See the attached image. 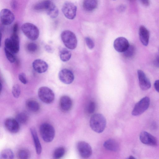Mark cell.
<instances>
[{
  "mask_svg": "<svg viewBox=\"0 0 159 159\" xmlns=\"http://www.w3.org/2000/svg\"><path fill=\"white\" fill-rule=\"evenodd\" d=\"M72 106V102L69 96L64 95L62 96L59 100V106L61 109L64 111H70Z\"/></svg>",
  "mask_w": 159,
  "mask_h": 159,
  "instance_id": "obj_17",
  "label": "cell"
},
{
  "mask_svg": "<svg viewBox=\"0 0 159 159\" xmlns=\"http://www.w3.org/2000/svg\"><path fill=\"white\" fill-rule=\"evenodd\" d=\"M32 65L34 70L39 73L45 72L48 68V64L44 61L40 59L34 60L32 63Z\"/></svg>",
  "mask_w": 159,
  "mask_h": 159,
  "instance_id": "obj_16",
  "label": "cell"
},
{
  "mask_svg": "<svg viewBox=\"0 0 159 159\" xmlns=\"http://www.w3.org/2000/svg\"><path fill=\"white\" fill-rule=\"evenodd\" d=\"M52 3L50 0H43L36 3L34 6L33 8L37 11H46Z\"/></svg>",
  "mask_w": 159,
  "mask_h": 159,
  "instance_id": "obj_21",
  "label": "cell"
},
{
  "mask_svg": "<svg viewBox=\"0 0 159 159\" xmlns=\"http://www.w3.org/2000/svg\"><path fill=\"white\" fill-rule=\"evenodd\" d=\"M158 52H159V48H158Z\"/></svg>",
  "mask_w": 159,
  "mask_h": 159,
  "instance_id": "obj_44",
  "label": "cell"
},
{
  "mask_svg": "<svg viewBox=\"0 0 159 159\" xmlns=\"http://www.w3.org/2000/svg\"><path fill=\"white\" fill-rule=\"evenodd\" d=\"M46 12L48 15L52 19L57 17L59 14L58 9L53 2L47 10Z\"/></svg>",
  "mask_w": 159,
  "mask_h": 159,
  "instance_id": "obj_24",
  "label": "cell"
},
{
  "mask_svg": "<svg viewBox=\"0 0 159 159\" xmlns=\"http://www.w3.org/2000/svg\"><path fill=\"white\" fill-rule=\"evenodd\" d=\"M71 56L70 52L66 48H63L60 51V57L61 60L63 62L69 61L70 58Z\"/></svg>",
  "mask_w": 159,
  "mask_h": 159,
  "instance_id": "obj_25",
  "label": "cell"
},
{
  "mask_svg": "<svg viewBox=\"0 0 159 159\" xmlns=\"http://www.w3.org/2000/svg\"><path fill=\"white\" fill-rule=\"evenodd\" d=\"M14 154L12 151L10 149L3 150L1 153L0 159H12L14 158Z\"/></svg>",
  "mask_w": 159,
  "mask_h": 159,
  "instance_id": "obj_27",
  "label": "cell"
},
{
  "mask_svg": "<svg viewBox=\"0 0 159 159\" xmlns=\"http://www.w3.org/2000/svg\"><path fill=\"white\" fill-rule=\"evenodd\" d=\"M61 37L63 43L67 48L73 50L76 48L77 39L73 32L69 30H64L61 33Z\"/></svg>",
  "mask_w": 159,
  "mask_h": 159,
  "instance_id": "obj_2",
  "label": "cell"
},
{
  "mask_svg": "<svg viewBox=\"0 0 159 159\" xmlns=\"http://www.w3.org/2000/svg\"><path fill=\"white\" fill-rule=\"evenodd\" d=\"M38 95L40 100L47 104L52 103L55 98L53 92L50 88L46 86L39 88L38 90Z\"/></svg>",
  "mask_w": 159,
  "mask_h": 159,
  "instance_id": "obj_5",
  "label": "cell"
},
{
  "mask_svg": "<svg viewBox=\"0 0 159 159\" xmlns=\"http://www.w3.org/2000/svg\"><path fill=\"white\" fill-rule=\"evenodd\" d=\"M20 81L24 84H25L27 83V80L25 74L23 73H20L18 76Z\"/></svg>",
  "mask_w": 159,
  "mask_h": 159,
  "instance_id": "obj_36",
  "label": "cell"
},
{
  "mask_svg": "<svg viewBox=\"0 0 159 159\" xmlns=\"http://www.w3.org/2000/svg\"><path fill=\"white\" fill-rule=\"evenodd\" d=\"M95 104L93 101H91L89 103L88 107V112L90 114L93 113L95 111Z\"/></svg>",
  "mask_w": 159,
  "mask_h": 159,
  "instance_id": "obj_34",
  "label": "cell"
},
{
  "mask_svg": "<svg viewBox=\"0 0 159 159\" xmlns=\"http://www.w3.org/2000/svg\"><path fill=\"white\" fill-rule=\"evenodd\" d=\"M46 49V50L48 51H52V49L51 47L47 45L45 47Z\"/></svg>",
  "mask_w": 159,
  "mask_h": 159,
  "instance_id": "obj_42",
  "label": "cell"
},
{
  "mask_svg": "<svg viewBox=\"0 0 159 159\" xmlns=\"http://www.w3.org/2000/svg\"><path fill=\"white\" fill-rule=\"evenodd\" d=\"M154 64L155 66L159 67V56H158L154 61Z\"/></svg>",
  "mask_w": 159,
  "mask_h": 159,
  "instance_id": "obj_41",
  "label": "cell"
},
{
  "mask_svg": "<svg viewBox=\"0 0 159 159\" xmlns=\"http://www.w3.org/2000/svg\"><path fill=\"white\" fill-rule=\"evenodd\" d=\"M154 87L156 90L159 93V80H156L155 82Z\"/></svg>",
  "mask_w": 159,
  "mask_h": 159,
  "instance_id": "obj_39",
  "label": "cell"
},
{
  "mask_svg": "<svg viewBox=\"0 0 159 159\" xmlns=\"http://www.w3.org/2000/svg\"><path fill=\"white\" fill-rule=\"evenodd\" d=\"M4 125L6 129L12 133H16L20 129L19 123L16 119L13 118L6 119L4 121Z\"/></svg>",
  "mask_w": 159,
  "mask_h": 159,
  "instance_id": "obj_14",
  "label": "cell"
},
{
  "mask_svg": "<svg viewBox=\"0 0 159 159\" xmlns=\"http://www.w3.org/2000/svg\"><path fill=\"white\" fill-rule=\"evenodd\" d=\"M139 139L141 142L145 145L155 146L157 144L156 138L149 133L145 131H142L140 133Z\"/></svg>",
  "mask_w": 159,
  "mask_h": 159,
  "instance_id": "obj_11",
  "label": "cell"
},
{
  "mask_svg": "<svg viewBox=\"0 0 159 159\" xmlns=\"http://www.w3.org/2000/svg\"><path fill=\"white\" fill-rule=\"evenodd\" d=\"M11 6L12 9L15 10L17 7V3L16 0H12L11 2Z\"/></svg>",
  "mask_w": 159,
  "mask_h": 159,
  "instance_id": "obj_37",
  "label": "cell"
},
{
  "mask_svg": "<svg viewBox=\"0 0 159 159\" xmlns=\"http://www.w3.org/2000/svg\"><path fill=\"white\" fill-rule=\"evenodd\" d=\"M60 80L66 84H70L74 80V77L72 72L67 69H64L60 71L58 74Z\"/></svg>",
  "mask_w": 159,
  "mask_h": 159,
  "instance_id": "obj_12",
  "label": "cell"
},
{
  "mask_svg": "<svg viewBox=\"0 0 159 159\" xmlns=\"http://www.w3.org/2000/svg\"><path fill=\"white\" fill-rule=\"evenodd\" d=\"M26 48L28 51L30 52H34L37 50L38 46L36 44L33 43H28Z\"/></svg>",
  "mask_w": 159,
  "mask_h": 159,
  "instance_id": "obj_33",
  "label": "cell"
},
{
  "mask_svg": "<svg viewBox=\"0 0 159 159\" xmlns=\"http://www.w3.org/2000/svg\"><path fill=\"white\" fill-rule=\"evenodd\" d=\"M65 152V150L64 147H58L54 151L53 154V158L55 159L61 158L64 155Z\"/></svg>",
  "mask_w": 159,
  "mask_h": 159,
  "instance_id": "obj_28",
  "label": "cell"
},
{
  "mask_svg": "<svg viewBox=\"0 0 159 159\" xmlns=\"http://www.w3.org/2000/svg\"><path fill=\"white\" fill-rule=\"evenodd\" d=\"M98 4V0H83L82 6L86 11H91L97 8Z\"/></svg>",
  "mask_w": 159,
  "mask_h": 159,
  "instance_id": "obj_20",
  "label": "cell"
},
{
  "mask_svg": "<svg viewBox=\"0 0 159 159\" xmlns=\"http://www.w3.org/2000/svg\"><path fill=\"white\" fill-rule=\"evenodd\" d=\"M139 86L143 90H146L151 87V84L145 73L142 70L137 71Z\"/></svg>",
  "mask_w": 159,
  "mask_h": 159,
  "instance_id": "obj_15",
  "label": "cell"
},
{
  "mask_svg": "<svg viewBox=\"0 0 159 159\" xmlns=\"http://www.w3.org/2000/svg\"><path fill=\"white\" fill-rule=\"evenodd\" d=\"M150 100L148 97H145L141 99L135 105L132 112V115L135 116L139 115L148 108Z\"/></svg>",
  "mask_w": 159,
  "mask_h": 159,
  "instance_id": "obj_7",
  "label": "cell"
},
{
  "mask_svg": "<svg viewBox=\"0 0 159 159\" xmlns=\"http://www.w3.org/2000/svg\"><path fill=\"white\" fill-rule=\"evenodd\" d=\"M12 93L15 98H18L19 97L21 93V89L20 86L18 84H16L13 86Z\"/></svg>",
  "mask_w": 159,
  "mask_h": 159,
  "instance_id": "obj_32",
  "label": "cell"
},
{
  "mask_svg": "<svg viewBox=\"0 0 159 159\" xmlns=\"http://www.w3.org/2000/svg\"><path fill=\"white\" fill-rule=\"evenodd\" d=\"M86 44L88 47L90 49L93 48L94 46V43L93 40L90 38L86 37L85 39Z\"/></svg>",
  "mask_w": 159,
  "mask_h": 159,
  "instance_id": "obj_35",
  "label": "cell"
},
{
  "mask_svg": "<svg viewBox=\"0 0 159 159\" xmlns=\"http://www.w3.org/2000/svg\"><path fill=\"white\" fill-rule=\"evenodd\" d=\"M145 6H148L150 4L149 0H139Z\"/></svg>",
  "mask_w": 159,
  "mask_h": 159,
  "instance_id": "obj_40",
  "label": "cell"
},
{
  "mask_svg": "<svg viewBox=\"0 0 159 159\" xmlns=\"http://www.w3.org/2000/svg\"><path fill=\"white\" fill-rule=\"evenodd\" d=\"M135 48L134 45H129L127 49L123 52L124 56L127 58H131L134 55Z\"/></svg>",
  "mask_w": 159,
  "mask_h": 159,
  "instance_id": "obj_30",
  "label": "cell"
},
{
  "mask_svg": "<svg viewBox=\"0 0 159 159\" xmlns=\"http://www.w3.org/2000/svg\"><path fill=\"white\" fill-rule=\"evenodd\" d=\"M129 45L128 40L125 38L119 37L114 41L113 46L117 52H123L125 51Z\"/></svg>",
  "mask_w": 159,
  "mask_h": 159,
  "instance_id": "obj_13",
  "label": "cell"
},
{
  "mask_svg": "<svg viewBox=\"0 0 159 159\" xmlns=\"http://www.w3.org/2000/svg\"><path fill=\"white\" fill-rule=\"evenodd\" d=\"M103 146L107 150L113 152H116L119 148L118 143L113 139H109L105 141Z\"/></svg>",
  "mask_w": 159,
  "mask_h": 159,
  "instance_id": "obj_22",
  "label": "cell"
},
{
  "mask_svg": "<svg viewBox=\"0 0 159 159\" xmlns=\"http://www.w3.org/2000/svg\"><path fill=\"white\" fill-rule=\"evenodd\" d=\"M128 158L130 159H135V158L133 156H131L129 157Z\"/></svg>",
  "mask_w": 159,
  "mask_h": 159,
  "instance_id": "obj_43",
  "label": "cell"
},
{
  "mask_svg": "<svg viewBox=\"0 0 159 159\" xmlns=\"http://www.w3.org/2000/svg\"><path fill=\"white\" fill-rule=\"evenodd\" d=\"M21 29L24 35L31 40H36L39 37V29L32 23L27 22L23 24L21 26Z\"/></svg>",
  "mask_w": 159,
  "mask_h": 159,
  "instance_id": "obj_4",
  "label": "cell"
},
{
  "mask_svg": "<svg viewBox=\"0 0 159 159\" xmlns=\"http://www.w3.org/2000/svg\"><path fill=\"white\" fill-rule=\"evenodd\" d=\"M16 119L19 124H25L27 122L29 116L26 112H21L16 115Z\"/></svg>",
  "mask_w": 159,
  "mask_h": 159,
  "instance_id": "obj_26",
  "label": "cell"
},
{
  "mask_svg": "<svg viewBox=\"0 0 159 159\" xmlns=\"http://www.w3.org/2000/svg\"><path fill=\"white\" fill-rule=\"evenodd\" d=\"M77 148L79 155L84 158L89 157L92 154L91 146L84 141H80L77 144Z\"/></svg>",
  "mask_w": 159,
  "mask_h": 159,
  "instance_id": "obj_9",
  "label": "cell"
},
{
  "mask_svg": "<svg viewBox=\"0 0 159 159\" xmlns=\"http://www.w3.org/2000/svg\"><path fill=\"white\" fill-rule=\"evenodd\" d=\"M77 7L73 3L66 2L63 4L62 11L65 17L70 20L73 19L76 15Z\"/></svg>",
  "mask_w": 159,
  "mask_h": 159,
  "instance_id": "obj_8",
  "label": "cell"
},
{
  "mask_svg": "<svg viewBox=\"0 0 159 159\" xmlns=\"http://www.w3.org/2000/svg\"><path fill=\"white\" fill-rule=\"evenodd\" d=\"M26 106L30 111L34 113L38 112L40 109V106L38 102L32 99L27 100L26 102Z\"/></svg>",
  "mask_w": 159,
  "mask_h": 159,
  "instance_id": "obj_23",
  "label": "cell"
},
{
  "mask_svg": "<svg viewBox=\"0 0 159 159\" xmlns=\"http://www.w3.org/2000/svg\"><path fill=\"white\" fill-rule=\"evenodd\" d=\"M5 48L13 53L16 54L19 50V39L17 34H12L10 38L6 39Z\"/></svg>",
  "mask_w": 159,
  "mask_h": 159,
  "instance_id": "obj_6",
  "label": "cell"
},
{
  "mask_svg": "<svg viewBox=\"0 0 159 159\" xmlns=\"http://www.w3.org/2000/svg\"><path fill=\"white\" fill-rule=\"evenodd\" d=\"M139 36L142 43L143 45L147 46L149 42V33L144 26L141 25L140 26L139 29Z\"/></svg>",
  "mask_w": 159,
  "mask_h": 159,
  "instance_id": "obj_18",
  "label": "cell"
},
{
  "mask_svg": "<svg viewBox=\"0 0 159 159\" xmlns=\"http://www.w3.org/2000/svg\"><path fill=\"white\" fill-rule=\"evenodd\" d=\"M15 16L10 10L7 8L2 9L0 12V19L2 24L4 25H8L14 21Z\"/></svg>",
  "mask_w": 159,
  "mask_h": 159,
  "instance_id": "obj_10",
  "label": "cell"
},
{
  "mask_svg": "<svg viewBox=\"0 0 159 159\" xmlns=\"http://www.w3.org/2000/svg\"><path fill=\"white\" fill-rule=\"evenodd\" d=\"M18 157L20 159H29L30 157V153L28 150L26 149H22L20 150L18 152Z\"/></svg>",
  "mask_w": 159,
  "mask_h": 159,
  "instance_id": "obj_29",
  "label": "cell"
},
{
  "mask_svg": "<svg viewBox=\"0 0 159 159\" xmlns=\"http://www.w3.org/2000/svg\"><path fill=\"white\" fill-rule=\"evenodd\" d=\"M30 131L33 138L36 153L37 154L39 155L42 152V147L36 131L33 127H31L30 129Z\"/></svg>",
  "mask_w": 159,
  "mask_h": 159,
  "instance_id": "obj_19",
  "label": "cell"
},
{
  "mask_svg": "<svg viewBox=\"0 0 159 159\" xmlns=\"http://www.w3.org/2000/svg\"><path fill=\"white\" fill-rule=\"evenodd\" d=\"M18 29V25L17 23H15L13 26L12 29V33L17 34Z\"/></svg>",
  "mask_w": 159,
  "mask_h": 159,
  "instance_id": "obj_38",
  "label": "cell"
},
{
  "mask_svg": "<svg viewBox=\"0 0 159 159\" xmlns=\"http://www.w3.org/2000/svg\"><path fill=\"white\" fill-rule=\"evenodd\" d=\"M4 52L6 57L11 63L14 62L16 60L15 54L4 47Z\"/></svg>",
  "mask_w": 159,
  "mask_h": 159,
  "instance_id": "obj_31",
  "label": "cell"
},
{
  "mask_svg": "<svg viewBox=\"0 0 159 159\" xmlns=\"http://www.w3.org/2000/svg\"><path fill=\"white\" fill-rule=\"evenodd\" d=\"M106 124V120L102 114L96 113L93 115L90 120V126L95 132L100 133L104 130Z\"/></svg>",
  "mask_w": 159,
  "mask_h": 159,
  "instance_id": "obj_1",
  "label": "cell"
},
{
  "mask_svg": "<svg viewBox=\"0 0 159 159\" xmlns=\"http://www.w3.org/2000/svg\"><path fill=\"white\" fill-rule=\"evenodd\" d=\"M39 130L42 138L44 142L49 143L52 141L55 131L52 125L48 123H43L40 126Z\"/></svg>",
  "mask_w": 159,
  "mask_h": 159,
  "instance_id": "obj_3",
  "label": "cell"
},
{
  "mask_svg": "<svg viewBox=\"0 0 159 159\" xmlns=\"http://www.w3.org/2000/svg\"></svg>",
  "mask_w": 159,
  "mask_h": 159,
  "instance_id": "obj_45",
  "label": "cell"
}]
</instances>
